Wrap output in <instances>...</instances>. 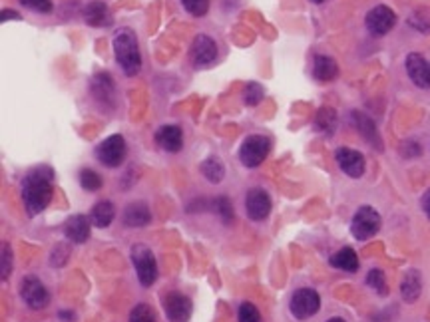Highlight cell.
<instances>
[{
	"label": "cell",
	"instance_id": "cell-33",
	"mask_svg": "<svg viewBox=\"0 0 430 322\" xmlns=\"http://www.w3.org/2000/svg\"><path fill=\"white\" fill-rule=\"evenodd\" d=\"M184 8L193 16H204L209 10V0H182Z\"/></svg>",
	"mask_w": 430,
	"mask_h": 322
},
{
	"label": "cell",
	"instance_id": "cell-15",
	"mask_svg": "<svg viewBox=\"0 0 430 322\" xmlns=\"http://www.w3.org/2000/svg\"><path fill=\"white\" fill-rule=\"evenodd\" d=\"M64 235L70 243L82 245L90 239V221L84 215H72L64 223Z\"/></svg>",
	"mask_w": 430,
	"mask_h": 322
},
{
	"label": "cell",
	"instance_id": "cell-16",
	"mask_svg": "<svg viewBox=\"0 0 430 322\" xmlns=\"http://www.w3.org/2000/svg\"><path fill=\"white\" fill-rule=\"evenodd\" d=\"M156 141L164 151L176 153L184 145V136H182V129L178 125H162L156 132Z\"/></svg>",
	"mask_w": 430,
	"mask_h": 322
},
{
	"label": "cell",
	"instance_id": "cell-9",
	"mask_svg": "<svg viewBox=\"0 0 430 322\" xmlns=\"http://www.w3.org/2000/svg\"><path fill=\"white\" fill-rule=\"evenodd\" d=\"M21 297L22 301L28 304V308H32V310H42V308H46L48 302H50V295H48L46 286H44L36 277H26V279H22Z\"/></svg>",
	"mask_w": 430,
	"mask_h": 322
},
{
	"label": "cell",
	"instance_id": "cell-3",
	"mask_svg": "<svg viewBox=\"0 0 430 322\" xmlns=\"http://www.w3.org/2000/svg\"><path fill=\"white\" fill-rule=\"evenodd\" d=\"M379 229H381V215L369 205L361 207L350 223V233L357 241H367L370 237H374Z\"/></svg>",
	"mask_w": 430,
	"mask_h": 322
},
{
	"label": "cell",
	"instance_id": "cell-5",
	"mask_svg": "<svg viewBox=\"0 0 430 322\" xmlns=\"http://www.w3.org/2000/svg\"><path fill=\"white\" fill-rule=\"evenodd\" d=\"M289 308H291V314L297 321H307L313 314L319 312V308H321V297L313 288H299L291 297Z\"/></svg>",
	"mask_w": 430,
	"mask_h": 322
},
{
	"label": "cell",
	"instance_id": "cell-11",
	"mask_svg": "<svg viewBox=\"0 0 430 322\" xmlns=\"http://www.w3.org/2000/svg\"><path fill=\"white\" fill-rule=\"evenodd\" d=\"M335 160L339 163V167L343 169V173H347L348 177H353V179H357L365 173V158L357 149L341 147V149H337Z\"/></svg>",
	"mask_w": 430,
	"mask_h": 322
},
{
	"label": "cell",
	"instance_id": "cell-34",
	"mask_svg": "<svg viewBox=\"0 0 430 322\" xmlns=\"http://www.w3.org/2000/svg\"><path fill=\"white\" fill-rule=\"evenodd\" d=\"M21 4L34 12H40V14L52 12V0H21Z\"/></svg>",
	"mask_w": 430,
	"mask_h": 322
},
{
	"label": "cell",
	"instance_id": "cell-14",
	"mask_svg": "<svg viewBox=\"0 0 430 322\" xmlns=\"http://www.w3.org/2000/svg\"><path fill=\"white\" fill-rule=\"evenodd\" d=\"M407 72L409 78L418 88H430V62L420 54L407 56Z\"/></svg>",
	"mask_w": 430,
	"mask_h": 322
},
{
	"label": "cell",
	"instance_id": "cell-25",
	"mask_svg": "<svg viewBox=\"0 0 430 322\" xmlns=\"http://www.w3.org/2000/svg\"><path fill=\"white\" fill-rule=\"evenodd\" d=\"M202 173H204V177L209 183H219L224 179V175H226V167L217 158H207L202 163Z\"/></svg>",
	"mask_w": 430,
	"mask_h": 322
},
{
	"label": "cell",
	"instance_id": "cell-1",
	"mask_svg": "<svg viewBox=\"0 0 430 322\" xmlns=\"http://www.w3.org/2000/svg\"><path fill=\"white\" fill-rule=\"evenodd\" d=\"M52 177H54V171L46 165L34 167L32 171L26 173L22 182V199L30 217L38 215L48 207V203L52 199V191H54Z\"/></svg>",
	"mask_w": 430,
	"mask_h": 322
},
{
	"label": "cell",
	"instance_id": "cell-37",
	"mask_svg": "<svg viewBox=\"0 0 430 322\" xmlns=\"http://www.w3.org/2000/svg\"><path fill=\"white\" fill-rule=\"evenodd\" d=\"M16 18H21V14H19V12H14V10H2V22L16 21Z\"/></svg>",
	"mask_w": 430,
	"mask_h": 322
},
{
	"label": "cell",
	"instance_id": "cell-24",
	"mask_svg": "<svg viewBox=\"0 0 430 322\" xmlns=\"http://www.w3.org/2000/svg\"><path fill=\"white\" fill-rule=\"evenodd\" d=\"M92 92L98 100H112L114 98V84L108 74H98L92 80Z\"/></svg>",
	"mask_w": 430,
	"mask_h": 322
},
{
	"label": "cell",
	"instance_id": "cell-2",
	"mask_svg": "<svg viewBox=\"0 0 430 322\" xmlns=\"http://www.w3.org/2000/svg\"><path fill=\"white\" fill-rule=\"evenodd\" d=\"M114 52L126 76H136L142 68L140 44L132 28H120L114 36Z\"/></svg>",
	"mask_w": 430,
	"mask_h": 322
},
{
	"label": "cell",
	"instance_id": "cell-22",
	"mask_svg": "<svg viewBox=\"0 0 430 322\" xmlns=\"http://www.w3.org/2000/svg\"><path fill=\"white\" fill-rule=\"evenodd\" d=\"M420 288H422V282H420V275L416 271H409L405 275V279L401 282V295L407 302H414L420 297Z\"/></svg>",
	"mask_w": 430,
	"mask_h": 322
},
{
	"label": "cell",
	"instance_id": "cell-17",
	"mask_svg": "<svg viewBox=\"0 0 430 322\" xmlns=\"http://www.w3.org/2000/svg\"><path fill=\"white\" fill-rule=\"evenodd\" d=\"M84 21L90 26L104 28L112 24V14L102 0H94V2H88V6L84 8Z\"/></svg>",
	"mask_w": 430,
	"mask_h": 322
},
{
	"label": "cell",
	"instance_id": "cell-28",
	"mask_svg": "<svg viewBox=\"0 0 430 322\" xmlns=\"http://www.w3.org/2000/svg\"><path fill=\"white\" fill-rule=\"evenodd\" d=\"M409 24L416 28L418 32H430V10L429 8H418L410 14Z\"/></svg>",
	"mask_w": 430,
	"mask_h": 322
},
{
	"label": "cell",
	"instance_id": "cell-31",
	"mask_svg": "<svg viewBox=\"0 0 430 322\" xmlns=\"http://www.w3.org/2000/svg\"><path fill=\"white\" fill-rule=\"evenodd\" d=\"M367 284H369L370 288H374L379 295H387L389 290H387V281H385V273L381 271V269H372L369 273V277H367Z\"/></svg>",
	"mask_w": 430,
	"mask_h": 322
},
{
	"label": "cell",
	"instance_id": "cell-13",
	"mask_svg": "<svg viewBox=\"0 0 430 322\" xmlns=\"http://www.w3.org/2000/svg\"><path fill=\"white\" fill-rule=\"evenodd\" d=\"M246 211L249 219L263 221L271 213V199L263 189H251L246 197Z\"/></svg>",
	"mask_w": 430,
	"mask_h": 322
},
{
	"label": "cell",
	"instance_id": "cell-30",
	"mask_svg": "<svg viewBox=\"0 0 430 322\" xmlns=\"http://www.w3.org/2000/svg\"><path fill=\"white\" fill-rule=\"evenodd\" d=\"M80 185L86 191H98L102 187V177L92 169H82L80 171Z\"/></svg>",
	"mask_w": 430,
	"mask_h": 322
},
{
	"label": "cell",
	"instance_id": "cell-10",
	"mask_svg": "<svg viewBox=\"0 0 430 322\" xmlns=\"http://www.w3.org/2000/svg\"><path fill=\"white\" fill-rule=\"evenodd\" d=\"M189 56H191V62L195 68H205L217 58V44L209 36L200 34V36H195V40L191 44Z\"/></svg>",
	"mask_w": 430,
	"mask_h": 322
},
{
	"label": "cell",
	"instance_id": "cell-39",
	"mask_svg": "<svg viewBox=\"0 0 430 322\" xmlns=\"http://www.w3.org/2000/svg\"><path fill=\"white\" fill-rule=\"evenodd\" d=\"M74 314H70V312H60V319L64 322H70V319H72Z\"/></svg>",
	"mask_w": 430,
	"mask_h": 322
},
{
	"label": "cell",
	"instance_id": "cell-7",
	"mask_svg": "<svg viewBox=\"0 0 430 322\" xmlns=\"http://www.w3.org/2000/svg\"><path fill=\"white\" fill-rule=\"evenodd\" d=\"M269 149H271V141L267 140V138H263V136H249L243 141L241 149H239V160H241V163L246 167H257V165L263 163Z\"/></svg>",
	"mask_w": 430,
	"mask_h": 322
},
{
	"label": "cell",
	"instance_id": "cell-18",
	"mask_svg": "<svg viewBox=\"0 0 430 322\" xmlns=\"http://www.w3.org/2000/svg\"><path fill=\"white\" fill-rule=\"evenodd\" d=\"M353 123L357 125L359 134L369 141L372 147L383 149V140H381V136H379V132H377L374 121L370 120L369 116H365V114H361V112H353Z\"/></svg>",
	"mask_w": 430,
	"mask_h": 322
},
{
	"label": "cell",
	"instance_id": "cell-8",
	"mask_svg": "<svg viewBox=\"0 0 430 322\" xmlns=\"http://www.w3.org/2000/svg\"><path fill=\"white\" fill-rule=\"evenodd\" d=\"M365 24H367V30L372 36H385L394 28L396 14H394V10H390L389 6L379 4L372 10H369V14L365 18Z\"/></svg>",
	"mask_w": 430,
	"mask_h": 322
},
{
	"label": "cell",
	"instance_id": "cell-41",
	"mask_svg": "<svg viewBox=\"0 0 430 322\" xmlns=\"http://www.w3.org/2000/svg\"><path fill=\"white\" fill-rule=\"evenodd\" d=\"M311 2H315V4H321L323 0H311Z\"/></svg>",
	"mask_w": 430,
	"mask_h": 322
},
{
	"label": "cell",
	"instance_id": "cell-40",
	"mask_svg": "<svg viewBox=\"0 0 430 322\" xmlns=\"http://www.w3.org/2000/svg\"><path fill=\"white\" fill-rule=\"evenodd\" d=\"M327 322H345V321H343V319H339V317H335V319H331V321H327Z\"/></svg>",
	"mask_w": 430,
	"mask_h": 322
},
{
	"label": "cell",
	"instance_id": "cell-27",
	"mask_svg": "<svg viewBox=\"0 0 430 322\" xmlns=\"http://www.w3.org/2000/svg\"><path fill=\"white\" fill-rule=\"evenodd\" d=\"M130 322H158L156 310L150 304H136V308H132L130 312Z\"/></svg>",
	"mask_w": 430,
	"mask_h": 322
},
{
	"label": "cell",
	"instance_id": "cell-23",
	"mask_svg": "<svg viewBox=\"0 0 430 322\" xmlns=\"http://www.w3.org/2000/svg\"><path fill=\"white\" fill-rule=\"evenodd\" d=\"M114 215H116V211H114V205L110 201L96 203L94 209H92V221L96 227H102V229L114 221Z\"/></svg>",
	"mask_w": 430,
	"mask_h": 322
},
{
	"label": "cell",
	"instance_id": "cell-12",
	"mask_svg": "<svg viewBox=\"0 0 430 322\" xmlns=\"http://www.w3.org/2000/svg\"><path fill=\"white\" fill-rule=\"evenodd\" d=\"M164 308L169 322H187L191 317V301L182 293H169L165 297Z\"/></svg>",
	"mask_w": 430,
	"mask_h": 322
},
{
	"label": "cell",
	"instance_id": "cell-4",
	"mask_svg": "<svg viewBox=\"0 0 430 322\" xmlns=\"http://www.w3.org/2000/svg\"><path fill=\"white\" fill-rule=\"evenodd\" d=\"M132 261H134L140 282L143 286H152L158 279V264H156L154 253L145 245H136L132 249Z\"/></svg>",
	"mask_w": 430,
	"mask_h": 322
},
{
	"label": "cell",
	"instance_id": "cell-36",
	"mask_svg": "<svg viewBox=\"0 0 430 322\" xmlns=\"http://www.w3.org/2000/svg\"><path fill=\"white\" fill-rule=\"evenodd\" d=\"M215 209H217V213L222 215V219L226 223H229L233 219V205H231V201H229L227 197H219V199L215 201Z\"/></svg>",
	"mask_w": 430,
	"mask_h": 322
},
{
	"label": "cell",
	"instance_id": "cell-6",
	"mask_svg": "<svg viewBox=\"0 0 430 322\" xmlns=\"http://www.w3.org/2000/svg\"><path fill=\"white\" fill-rule=\"evenodd\" d=\"M96 158L106 167H120L126 160V140L122 136H110L96 147Z\"/></svg>",
	"mask_w": 430,
	"mask_h": 322
},
{
	"label": "cell",
	"instance_id": "cell-29",
	"mask_svg": "<svg viewBox=\"0 0 430 322\" xmlns=\"http://www.w3.org/2000/svg\"><path fill=\"white\" fill-rule=\"evenodd\" d=\"M263 96H265V90H263V86H261V84H257V82H249V84L246 86L243 100H246L247 106H257L259 101L263 100Z\"/></svg>",
	"mask_w": 430,
	"mask_h": 322
},
{
	"label": "cell",
	"instance_id": "cell-38",
	"mask_svg": "<svg viewBox=\"0 0 430 322\" xmlns=\"http://www.w3.org/2000/svg\"><path fill=\"white\" fill-rule=\"evenodd\" d=\"M422 209H425V213L429 215L430 219V189L425 193V197H422Z\"/></svg>",
	"mask_w": 430,
	"mask_h": 322
},
{
	"label": "cell",
	"instance_id": "cell-21",
	"mask_svg": "<svg viewBox=\"0 0 430 322\" xmlns=\"http://www.w3.org/2000/svg\"><path fill=\"white\" fill-rule=\"evenodd\" d=\"M331 267L335 269H341V271H347V273H355L359 269V257L357 253L350 249V247H345L341 251H337L333 257H331Z\"/></svg>",
	"mask_w": 430,
	"mask_h": 322
},
{
	"label": "cell",
	"instance_id": "cell-26",
	"mask_svg": "<svg viewBox=\"0 0 430 322\" xmlns=\"http://www.w3.org/2000/svg\"><path fill=\"white\" fill-rule=\"evenodd\" d=\"M315 125L325 132V134H333L335 125H337V114L333 108H321L317 112V118H315Z\"/></svg>",
	"mask_w": 430,
	"mask_h": 322
},
{
	"label": "cell",
	"instance_id": "cell-35",
	"mask_svg": "<svg viewBox=\"0 0 430 322\" xmlns=\"http://www.w3.org/2000/svg\"><path fill=\"white\" fill-rule=\"evenodd\" d=\"M10 269H12V253H10V247L6 243H2V282L8 281L10 277Z\"/></svg>",
	"mask_w": 430,
	"mask_h": 322
},
{
	"label": "cell",
	"instance_id": "cell-19",
	"mask_svg": "<svg viewBox=\"0 0 430 322\" xmlns=\"http://www.w3.org/2000/svg\"><path fill=\"white\" fill-rule=\"evenodd\" d=\"M150 221H152V213L145 203H130L123 211L126 227H145Z\"/></svg>",
	"mask_w": 430,
	"mask_h": 322
},
{
	"label": "cell",
	"instance_id": "cell-32",
	"mask_svg": "<svg viewBox=\"0 0 430 322\" xmlns=\"http://www.w3.org/2000/svg\"><path fill=\"white\" fill-rule=\"evenodd\" d=\"M237 319H239V322H261V314H259V310L255 308V304L243 302V304L239 306Z\"/></svg>",
	"mask_w": 430,
	"mask_h": 322
},
{
	"label": "cell",
	"instance_id": "cell-20",
	"mask_svg": "<svg viewBox=\"0 0 430 322\" xmlns=\"http://www.w3.org/2000/svg\"><path fill=\"white\" fill-rule=\"evenodd\" d=\"M339 66L331 56H315L313 62V76L319 82H331L337 78Z\"/></svg>",
	"mask_w": 430,
	"mask_h": 322
}]
</instances>
